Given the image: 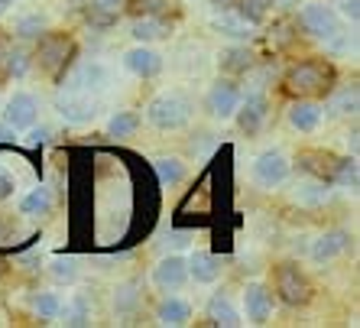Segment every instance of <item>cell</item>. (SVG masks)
I'll use <instances>...</instances> for the list:
<instances>
[{
	"label": "cell",
	"instance_id": "obj_24",
	"mask_svg": "<svg viewBox=\"0 0 360 328\" xmlns=\"http://www.w3.org/2000/svg\"><path fill=\"white\" fill-rule=\"evenodd\" d=\"M140 279H130V283H120L117 289H114V312H117L120 319H130V315H136V309H140Z\"/></svg>",
	"mask_w": 360,
	"mask_h": 328
},
{
	"label": "cell",
	"instance_id": "obj_36",
	"mask_svg": "<svg viewBox=\"0 0 360 328\" xmlns=\"http://www.w3.org/2000/svg\"><path fill=\"white\" fill-rule=\"evenodd\" d=\"M52 277L59 279V283H75L78 279V263L72 260V257H56V260H52Z\"/></svg>",
	"mask_w": 360,
	"mask_h": 328
},
{
	"label": "cell",
	"instance_id": "obj_3",
	"mask_svg": "<svg viewBox=\"0 0 360 328\" xmlns=\"http://www.w3.org/2000/svg\"><path fill=\"white\" fill-rule=\"evenodd\" d=\"M338 68L328 59H299L283 75V88L292 98H325L335 88Z\"/></svg>",
	"mask_w": 360,
	"mask_h": 328
},
{
	"label": "cell",
	"instance_id": "obj_6",
	"mask_svg": "<svg viewBox=\"0 0 360 328\" xmlns=\"http://www.w3.org/2000/svg\"><path fill=\"white\" fill-rule=\"evenodd\" d=\"M273 279H276V296H279V303L283 305L299 309V305H305L311 299L309 277H305L295 263H279V267L273 270Z\"/></svg>",
	"mask_w": 360,
	"mask_h": 328
},
{
	"label": "cell",
	"instance_id": "obj_18",
	"mask_svg": "<svg viewBox=\"0 0 360 328\" xmlns=\"http://www.w3.org/2000/svg\"><path fill=\"white\" fill-rule=\"evenodd\" d=\"M185 267H188V277H192L195 283H214V279L221 277V270H224V260H221L218 253L195 251L192 257L185 260Z\"/></svg>",
	"mask_w": 360,
	"mask_h": 328
},
{
	"label": "cell",
	"instance_id": "obj_7",
	"mask_svg": "<svg viewBox=\"0 0 360 328\" xmlns=\"http://www.w3.org/2000/svg\"><path fill=\"white\" fill-rule=\"evenodd\" d=\"M234 118H237V127H240V134L257 137L263 127H266V120H269V101H266V94H260V92L247 94V98L237 104Z\"/></svg>",
	"mask_w": 360,
	"mask_h": 328
},
{
	"label": "cell",
	"instance_id": "obj_46",
	"mask_svg": "<svg viewBox=\"0 0 360 328\" xmlns=\"http://www.w3.org/2000/svg\"><path fill=\"white\" fill-rule=\"evenodd\" d=\"M285 4H292V0H285Z\"/></svg>",
	"mask_w": 360,
	"mask_h": 328
},
{
	"label": "cell",
	"instance_id": "obj_15",
	"mask_svg": "<svg viewBox=\"0 0 360 328\" xmlns=\"http://www.w3.org/2000/svg\"><path fill=\"white\" fill-rule=\"evenodd\" d=\"M176 30V20L172 17H134L130 20V36L136 42H160L169 39Z\"/></svg>",
	"mask_w": 360,
	"mask_h": 328
},
{
	"label": "cell",
	"instance_id": "obj_35",
	"mask_svg": "<svg viewBox=\"0 0 360 328\" xmlns=\"http://www.w3.org/2000/svg\"><path fill=\"white\" fill-rule=\"evenodd\" d=\"M335 185H344V189H357V156H341L335 172Z\"/></svg>",
	"mask_w": 360,
	"mask_h": 328
},
{
	"label": "cell",
	"instance_id": "obj_11",
	"mask_svg": "<svg viewBox=\"0 0 360 328\" xmlns=\"http://www.w3.org/2000/svg\"><path fill=\"white\" fill-rule=\"evenodd\" d=\"M273 305H276V299H273L269 286H263V283H250L243 289V309H247L250 325H266L269 315H273Z\"/></svg>",
	"mask_w": 360,
	"mask_h": 328
},
{
	"label": "cell",
	"instance_id": "obj_16",
	"mask_svg": "<svg viewBox=\"0 0 360 328\" xmlns=\"http://www.w3.org/2000/svg\"><path fill=\"white\" fill-rule=\"evenodd\" d=\"M321 120H325V111H321L319 101H311V98H299V101H292V108H289V124H292L299 134H315L321 127Z\"/></svg>",
	"mask_w": 360,
	"mask_h": 328
},
{
	"label": "cell",
	"instance_id": "obj_17",
	"mask_svg": "<svg viewBox=\"0 0 360 328\" xmlns=\"http://www.w3.org/2000/svg\"><path fill=\"white\" fill-rule=\"evenodd\" d=\"M351 247V234L347 231H328V234H321L315 244H311V260L315 263H331V260H338L344 251Z\"/></svg>",
	"mask_w": 360,
	"mask_h": 328
},
{
	"label": "cell",
	"instance_id": "obj_37",
	"mask_svg": "<svg viewBox=\"0 0 360 328\" xmlns=\"http://www.w3.org/2000/svg\"><path fill=\"white\" fill-rule=\"evenodd\" d=\"M42 30H46V20L42 17H23L17 23V39H36Z\"/></svg>",
	"mask_w": 360,
	"mask_h": 328
},
{
	"label": "cell",
	"instance_id": "obj_34",
	"mask_svg": "<svg viewBox=\"0 0 360 328\" xmlns=\"http://www.w3.org/2000/svg\"><path fill=\"white\" fill-rule=\"evenodd\" d=\"M30 72V52L26 49H10V59H7V68H4V78H23Z\"/></svg>",
	"mask_w": 360,
	"mask_h": 328
},
{
	"label": "cell",
	"instance_id": "obj_45",
	"mask_svg": "<svg viewBox=\"0 0 360 328\" xmlns=\"http://www.w3.org/2000/svg\"><path fill=\"white\" fill-rule=\"evenodd\" d=\"M72 4H84V0H72Z\"/></svg>",
	"mask_w": 360,
	"mask_h": 328
},
{
	"label": "cell",
	"instance_id": "obj_21",
	"mask_svg": "<svg viewBox=\"0 0 360 328\" xmlns=\"http://www.w3.org/2000/svg\"><path fill=\"white\" fill-rule=\"evenodd\" d=\"M218 62H221V72H227V75H247L257 65V56L247 46H227V49H221Z\"/></svg>",
	"mask_w": 360,
	"mask_h": 328
},
{
	"label": "cell",
	"instance_id": "obj_40",
	"mask_svg": "<svg viewBox=\"0 0 360 328\" xmlns=\"http://www.w3.org/2000/svg\"><path fill=\"white\" fill-rule=\"evenodd\" d=\"M30 130H33V127H30ZM49 137H52V130L49 127H42V130H33V134H30V144L42 146V144H49Z\"/></svg>",
	"mask_w": 360,
	"mask_h": 328
},
{
	"label": "cell",
	"instance_id": "obj_30",
	"mask_svg": "<svg viewBox=\"0 0 360 328\" xmlns=\"http://www.w3.org/2000/svg\"><path fill=\"white\" fill-rule=\"evenodd\" d=\"M30 305H33V312L39 319H59V312H62V299L56 293H36L30 299Z\"/></svg>",
	"mask_w": 360,
	"mask_h": 328
},
{
	"label": "cell",
	"instance_id": "obj_38",
	"mask_svg": "<svg viewBox=\"0 0 360 328\" xmlns=\"http://www.w3.org/2000/svg\"><path fill=\"white\" fill-rule=\"evenodd\" d=\"M13 192H17V182H13V176H10V169L0 166V202H7Z\"/></svg>",
	"mask_w": 360,
	"mask_h": 328
},
{
	"label": "cell",
	"instance_id": "obj_20",
	"mask_svg": "<svg viewBox=\"0 0 360 328\" xmlns=\"http://www.w3.org/2000/svg\"><path fill=\"white\" fill-rule=\"evenodd\" d=\"M188 319H192V305L185 303V299H179V296H166V299L156 305V322H160V325L182 328V325H188Z\"/></svg>",
	"mask_w": 360,
	"mask_h": 328
},
{
	"label": "cell",
	"instance_id": "obj_26",
	"mask_svg": "<svg viewBox=\"0 0 360 328\" xmlns=\"http://www.w3.org/2000/svg\"><path fill=\"white\" fill-rule=\"evenodd\" d=\"M231 4H234L237 17L250 26H260L269 17V10H273V0H231Z\"/></svg>",
	"mask_w": 360,
	"mask_h": 328
},
{
	"label": "cell",
	"instance_id": "obj_25",
	"mask_svg": "<svg viewBox=\"0 0 360 328\" xmlns=\"http://www.w3.org/2000/svg\"><path fill=\"white\" fill-rule=\"evenodd\" d=\"M328 98V108H321L328 118H344V114H357V84L351 88H341V92H331L325 94Z\"/></svg>",
	"mask_w": 360,
	"mask_h": 328
},
{
	"label": "cell",
	"instance_id": "obj_10",
	"mask_svg": "<svg viewBox=\"0 0 360 328\" xmlns=\"http://www.w3.org/2000/svg\"><path fill=\"white\" fill-rule=\"evenodd\" d=\"M237 104H240V88H237L234 78H218L208 88V111L214 118H234Z\"/></svg>",
	"mask_w": 360,
	"mask_h": 328
},
{
	"label": "cell",
	"instance_id": "obj_31",
	"mask_svg": "<svg viewBox=\"0 0 360 328\" xmlns=\"http://www.w3.org/2000/svg\"><path fill=\"white\" fill-rule=\"evenodd\" d=\"M20 215H42V211H49V189H33L30 195H23L20 198Z\"/></svg>",
	"mask_w": 360,
	"mask_h": 328
},
{
	"label": "cell",
	"instance_id": "obj_44",
	"mask_svg": "<svg viewBox=\"0 0 360 328\" xmlns=\"http://www.w3.org/2000/svg\"><path fill=\"white\" fill-rule=\"evenodd\" d=\"M0 277H4V263H0Z\"/></svg>",
	"mask_w": 360,
	"mask_h": 328
},
{
	"label": "cell",
	"instance_id": "obj_33",
	"mask_svg": "<svg viewBox=\"0 0 360 328\" xmlns=\"http://www.w3.org/2000/svg\"><path fill=\"white\" fill-rule=\"evenodd\" d=\"M214 30H218V33H227V36H234V39H247V36H250V23H243L240 17H214Z\"/></svg>",
	"mask_w": 360,
	"mask_h": 328
},
{
	"label": "cell",
	"instance_id": "obj_42",
	"mask_svg": "<svg viewBox=\"0 0 360 328\" xmlns=\"http://www.w3.org/2000/svg\"><path fill=\"white\" fill-rule=\"evenodd\" d=\"M10 140H17V137H13V130H10L4 120H0V144H10Z\"/></svg>",
	"mask_w": 360,
	"mask_h": 328
},
{
	"label": "cell",
	"instance_id": "obj_22",
	"mask_svg": "<svg viewBox=\"0 0 360 328\" xmlns=\"http://www.w3.org/2000/svg\"><path fill=\"white\" fill-rule=\"evenodd\" d=\"M124 13L130 17H179V0H127Z\"/></svg>",
	"mask_w": 360,
	"mask_h": 328
},
{
	"label": "cell",
	"instance_id": "obj_4",
	"mask_svg": "<svg viewBox=\"0 0 360 328\" xmlns=\"http://www.w3.org/2000/svg\"><path fill=\"white\" fill-rule=\"evenodd\" d=\"M36 39H39L36 42V65L59 82L68 68L75 65V56H78L75 39L68 33H39Z\"/></svg>",
	"mask_w": 360,
	"mask_h": 328
},
{
	"label": "cell",
	"instance_id": "obj_39",
	"mask_svg": "<svg viewBox=\"0 0 360 328\" xmlns=\"http://www.w3.org/2000/svg\"><path fill=\"white\" fill-rule=\"evenodd\" d=\"M10 49L13 42L7 39V33H0V78H4V68H7V59H10Z\"/></svg>",
	"mask_w": 360,
	"mask_h": 328
},
{
	"label": "cell",
	"instance_id": "obj_8",
	"mask_svg": "<svg viewBox=\"0 0 360 328\" xmlns=\"http://www.w3.org/2000/svg\"><path fill=\"white\" fill-rule=\"evenodd\" d=\"M36 118H39V104H36V98L30 92H17L4 104V124H7L13 134L30 130V127L36 124Z\"/></svg>",
	"mask_w": 360,
	"mask_h": 328
},
{
	"label": "cell",
	"instance_id": "obj_2",
	"mask_svg": "<svg viewBox=\"0 0 360 328\" xmlns=\"http://www.w3.org/2000/svg\"><path fill=\"white\" fill-rule=\"evenodd\" d=\"M295 23H299L302 33H309L311 39L325 42L331 52H347L351 49V36H347V30L341 26L338 10L328 7V4H319V0L302 4L299 13H295Z\"/></svg>",
	"mask_w": 360,
	"mask_h": 328
},
{
	"label": "cell",
	"instance_id": "obj_32",
	"mask_svg": "<svg viewBox=\"0 0 360 328\" xmlns=\"http://www.w3.org/2000/svg\"><path fill=\"white\" fill-rule=\"evenodd\" d=\"M59 315H65V322L75 328L91 325V309H88V299H84V296H75V299L68 303V309H62Z\"/></svg>",
	"mask_w": 360,
	"mask_h": 328
},
{
	"label": "cell",
	"instance_id": "obj_23",
	"mask_svg": "<svg viewBox=\"0 0 360 328\" xmlns=\"http://www.w3.org/2000/svg\"><path fill=\"white\" fill-rule=\"evenodd\" d=\"M208 322H211V325H224V328L243 325L237 305L231 303L224 293H218V296H211V299H208Z\"/></svg>",
	"mask_w": 360,
	"mask_h": 328
},
{
	"label": "cell",
	"instance_id": "obj_1",
	"mask_svg": "<svg viewBox=\"0 0 360 328\" xmlns=\"http://www.w3.org/2000/svg\"><path fill=\"white\" fill-rule=\"evenodd\" d=\"M108 88H110L108 68L98 65V62H82V65H72L59 78V92H56L52 104L68 124H88V120L98 118Z\"/></svg>",
	"mask_w": 360,
	"mask_h": 328
},
{
	"label": "cell",
	"instance_id": "obj_9",
	"mask_svg": "<svg viewBox=\"0 0 360 328\" xmlns=\"http://www.w3.org/2000/svg\"><path fill=\"white\" fill-rule=\"evenodd\" d=\"M289 160H285V153L279 150H263L257 160H253V179L263 185V189H276L289 179Z\"/></svg>",
	"mask_w": 360,
	"mask_h": 328
},
{
	"label": "cell",
	"instance_id": "obj_19",
	"mask_svg": "<svg viewBox=\"0 0 360 328\" xmlns=\"http://www.w3.org/2000/svg\"><path fill=\"white\" fill-rule=\"evenodd\" d=\"M127 0H84V17L88 23L98 26V30H108L120 20Z\"/></svg>",
	"mask_w": 360,
	"mask_h": 328
},
{
	"label": "cell",
	"instance_id": "obj_13",
	"mask_svg": "<svg viewBox=\"0 0 360 328\" xmlns=\"http://www.w3.org/2000/svg\"><path fill=\"white\" fill-rule=\"evenodd\" d=\"M338 163H341V156L325 153V150H305V153H299V169H302V172H309L311 179H321V182H328V185H335Z\"/></svg>",
	"mask_w": 360,
	"mask_h": 328
},
{
	"label": "cell",
	"instance_id": "obj_27",
	"mask_svg": "<svg viewBox=\"0 0 360 328\" xmlns=\"http://www.w3.org/2000/svg\"><path fill=\"white\" fill-rule=\"evenodd\" d=\"M295 202L305 205V208H319V205L328 202V182L321 179H309V182L295 185Z\"/></svg>",
	"mask_w": 360,
	"mask_h": 328
},
{
	"label": "cell",
	"instance_id": "obj_5",
	"mask_svg": "<svg viewBox=\"0 0 360 328\" xmlns=\"http://www.w3.org/2000/svg\"><path fill=\"white\" fill-rule=\"evenodd\" d=\"M192 114H195V104H192V98L182 92L160 94V98H153L150 108H146V120H150L156 130H166V134L182 130V127L192 120Z\"/></svg>",
	"mask_w": 360,
	"mask_h": 328
},
{
	"label": "cell",
	"instance_id": "obj_14",
	"mask_svg": "<svg viewBox=\"0 0 360 328\" xmlns=\"http://www.w3.org/2000/svg\"><path fill=\"white\" fill-rule=\"evenodd\" d=\"M124 68L134 72L136 78H156L162 72V56L156 49H146V42H143V46L124 52Z\"/></svg>",
	"mask_w": 360,
	"mask_h": 328
},
{
	"label": "cell",
	"instance_id": "obj_12",
	"mask_svg": "<svg viewBox=\"0 0 360 328\" xmlns=\"http://www.w3.org/2000/svg\"><path fill=\"white\" fill-rule=\"evenodd\" d=\"M188 279V267H185V257H162L153 270V286L162 289V293H176L185 286Z\"/></svg>",
	"mask_w": 360,
	"mask_h": 328
},
{
	"label": "cell",
	"instance_id": "obj_43",
	"mask_svg": "<svg viewBox=\"0 0 360 328\" xmlns=\"http://www.w3.org/2000/svg\"><path fill=\"white\" fill-rule=\"evenodd\" d=\"M211 4H214V7H218V10H224L227 4H231V0H211Z\"/></svg>",
	"mask_w": 360,
	"mask_h": 328
},
{
	"label": "cell",
	"instance_id": "obj_29",
	"mask_svg": "<svg viewBox=\"0 0 360 328\" xmlns=\"http://www.w3.org/2000/svg\"><path fill=\"white\" fill-rule=\"evenodd\" d=\"M153 172H156L160 185H179V182H182V176H185V163L162 156V160L153 163Z\"/></svg>",
	"mask_w": 360,
	"mask_h": 328
},
{
	"label": "cell",
	"instance_id": "obj_28",
	"mask_svg": "<svg viewBox=\"0 0 360 328\" xmlns=\"http://www.w3.org/2000/svg\"><path fill=\"white\" fill-rule=\"evenodd\" d=\"M136 130H140V114H136V111H117V114L108 120V134L114 137V140L134 137Z\"/></svg>",
	"mask_w": 360,
	"mask_h": 328
},
{
	"label": "cell",
	"instance_id": "obj_41",
	"mask_svg": "<svg viewBox=\"0 0 360 328\" xmlns=\"http://www.w3.org/2000/svg\"><path fill=\"white\" fill-rule=\"evenodd\" d=\"M341 10H344V17L357 23V17H360V13H357V10H360V0H347V4H344Z\"/></svg>",
	"mask_w": 360,
	"mask_h": 328
}]
</instances>
